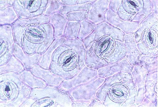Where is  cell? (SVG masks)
I'll return each instance as SVG.
<instances>
[{
  "mask_svg": "<svg viewBox=\"0 0 158 107\" xmlns=\"http://www.w3.org/2000/svg\"><path fill=\"white\" fill-rule=\"evenodd\" d=\"M127 3L126 4L127 10L131 12H134L137 10L138 8V4L135 1H128Z\"/></svg>",
  "mask_w": 158,
  "mask_h": 107,
  "instance_id": "6",
  "label": "cell"
},
{
  "mask_svg": "<svg viewBox=\"0 0 158 107\" xmlns=\"http://www.w3.org/2000/svg\"><path fill=\"white\" fill-rule=\"evenodd\" d=\"M78 60V57L74 51H66L61 54L59 57V65L63 69L69 70L76 66Z\"/></svg>",
  "mask_w": 158,
  "mask_h": 107,
  "instance_id": "2",
  "label": "cell"
},
{
  "mask_svg": "<svg viewBox=\"0 0 158 107\" xmlns=\"http://www.w3.org/2000/svg\"><path fill=\"white\" fill-rule=\"evenodd\" d=\"M114 40L108 36H105L98 41L95 48V52L100 58L109 56L114 50Z\"/></svg>",
  "mask_w": 158,
  "mask_h": 107,
  "instance_id": "1",
  "label": "cell"
},
{
  "mask_svg": "<svg viewBox=\"0 0 158 107\" xmlns=\"http://www.w3.org/2000/svg\"><path fill=\"white\" fill-rule=\"evenodd\" d=\"M141 38L143 44L148 48H153L157 45V33L153 29H149L144 32Z\"/></svg>",
  "mask_w": 158,
  "mask_h": 107,
  "instance_id": "5",
  "label": "cell"
},
{
  "mask_svg": "<svg viewBox=\"0 0 158 107\" xmlns=\"http://www.w3.org/2000/svg\"><path fill=\"white\" fill-rule=\"evenodd\" d=\"M129 90L126 86L120 84L113 85L108 92L109 96L112 101L119 102L125 101L129 94Z\"/></svg>",
  "mask_w": 158,
  "mask_h": 107,
  "instance_id": "3",
  "label": "cell"
},
{
  "mask_svg": "<svg viewBox=\"0 0 158 107\" xmlns=\"http://www.w3.org/2000/svg\"><path fill=\"white\" fill-rule=\"evenodd\" d=\"M4 91L6 96L7 97H10L11 93L10 88L8 86H6Z\"/></svg>",
  "mask_w": 158,
  "mask_h": 107,
  "instance_id": "7",
  "label": "cell"
},
{
  "mask_svg": "<svg viewBox=\"0 0 158 107\" xmlns=\"http://www.w3.org/2000/svg\"><path fill=\"white\" fill-rule=\"evenodd\" d=\"M25 34L27 39L34 42H42L45 38L44 31L38 26H28L25 30Z\"/></svg>",
  "mask_w": 158,
  "mask_h": 107,
  "instance_id": "4",
  "label": "cell"
}]
</instances>
